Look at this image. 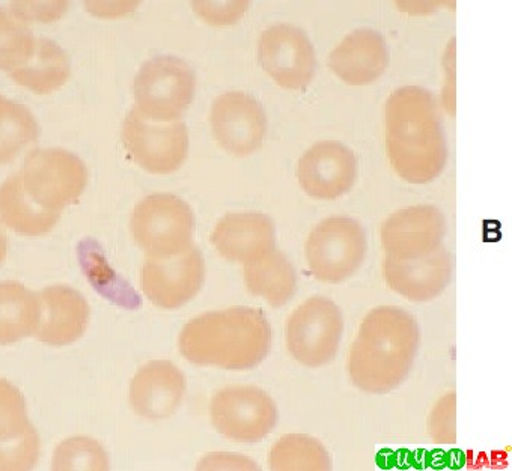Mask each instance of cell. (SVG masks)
I'll list each match as a JSON object with an SVG mask.
<instances>
[{
	"mask_svg": "<svg viewBox=\"0 0 512 471\" xmlns=\"http://www.w3.org/2000/svg\"><path fill=\"white\" fill-rule=\"evenodd\" d=\"M211 244L226 261L246 264L275 247V225L263 213H229L214 226Z\"/></svg>",
	"mask_w": 512,
	"mask_h": 471,
	"instance_id": "cell-19",
	"label": "cell"
},
{
	"mask_svg": "<svg viewBox=\"0 0 512 471\" xmlns=\"http://www.w3.org/2000/svg\"><path fill=\"white\" fill-rule=\"evenodd\" d=\"M384 122L389 162L398 177L410 184H428L442 175L448 140L430 91L404 86L392 92Z\"/></svg>",
	"mask_w": 512,
	"mask_h": 471,
	"instance_id": "cell-1",
	"label": "cell"
},
{
	"mask_svg": "<svg viewBox=\"0 0 512 471\" xmlns=\"http://www.w3.org/2000/svg\"><path fill=\"white\" fill-rule=\"evenodd\" d=\"M446 220L433 205H416L392 214L381 226V246L386 256L421 258L443 246Z\"/></svg>",
	"mask_w": 512,
	"mask_h": 471,
	"instance_id": "cell-15",
	"label": "cell"
},
{
	"mask_svg": "<svg viewBox=\"0 0 512 471\" xmlns=\"http://www.w3.org/2000/svg\"><path fill=\"white\" fill-rule=\"evenodd\" d=\"M5 258H7V238L0 231V265L5 261Z\"/></svg>",
	"mask_w": 512,
	"mask_h": 471,
	"instance_id": "cell-36",
	"label": "cell"
},
{
	"mask_svg": "<svg viewBox=\"0 0 512 471\" xmlns=\"http://www.w3.org/2000/svg\"><path fill=\"white\" fill-rule=\"evenodd\" d=\"M366 234L351 217H329L318 223L305 246L306 264L315 279L341 283L350 279L365 259Z\"/></svg>",
	"mask_w": 512,
	"mask_h": 471,
	"instance_id": "cell-8",
	"label": "cell"
},
{
	"mask_svg": "<svg viewBox=\"0 0 512 471\" xmlns=\"http://www.w3.org/2000/svg\"><path fill=\"white\" fill-rule=\"evenodd\" d=\"M342 333L341 309L323 295L303 301L285 324V342L291 357L311 369L323 368L335 359Z\"/></svg>",
	"mask_w": 512,
	"mask_h": 471,
	"instance_id": "cell-6",
	"label": "cell"
},
{
	"mask_svg": "<svg viewBox=\"0 0 512 471\" xmlns=\"http://www.w3.org/2000/svg\"><path fill=\"white\" fill-rule=\"evenodd\" d=\"M388 64V44L380 32L372 29H359L345 37L329 58L330 70L351 86L375 82Z\"/></svg>",
	"mask_w": 512,
	"mask_h": 471,
	"instance_id": "cell-20",
	"label": "cell"
},
{
	"mask_svg": "<svg viewBox=\"0 0 512 471\" xmlns=\"http://www.w3.org/2000/svg\"><path fill=\"white\" fill-rule=\"evenodd\" d=\"M261 67L290 91H299L312 82L317 70V56L302 29L276 25L266 29L258 44Z\"/></svg>",
	"mask_w": 512,
	"mask_h": 471,
	"instance_id": "cell-12",
	"label": "cell"
},
{
	"mask_svg": "<svg viewBox=\"0 0 512 471\" xmlns=\"http://www.w3.org/2000/svg\"><path fill=\"white\" fill-rule=\"evenodd\" d=\"M258 464L252 458L240 455V453L216 452L202 458L198 470H258Z\"/></svg>",
	"mask_w": 512,
	"mask_h": 471,
	"instance_id": "cell-34",
	"label": "cell"
},
{
	"mask_svg": "<svg viewBox=\"0 0 512 471\" xmlns=\"http://www.w3.org/2000/svg\"><path fill=\"white\" fill-rule=\"evenodd\" d=\"M59 217L61 213L43 210L28 198L20 174L0 186V220L17 234L41 237L55 228Z\"/></svg>",
	"mask_w": 512,
	"mask_h": 471,
	"instance_id": "cell-23",
	"label": "cell"
},
{
	"mask_svg": "<svg viewBox=\"0 0 512 471\" xmlns=\"http://www.w3.org/2000/svg\"><path fill=\"white\" fill-rule=\"evenodd\" d=\"M244 285L270 306L281 307L296 294L297 274L290 259L273 247L244 264Z\"/></svg>",
	"mask_w": 512,
	"mask_h": 471,
	"instance_id": "cell-21",
	"label": "cell"
},
{
	"mask_svg": "<svg viewBox=\"0 0 512 471\" xmlns=\"http://www.w3.org/2000/svg\"><path fill=\"white\" fill-rule=\"evenodd\" d=\"M428 435L439 444L457 441V395L446 393L431 410L427 422Z\"/></svg>",
	"mask_w": 512,
	"mask_h": 471,
	"instance_id": "cell-32",
	"label": "cell"
},
{
	"mask_svg": "<svg viewBox=\"0 0 512 471\" xmlns=\"http://www.w3.org/2000/svg\"><path fill=\"white\" fill-rule=\"evenodd\" d=\"M181 354L196 366L244 372L266 360L272 327L255 307L234 306L199 315L184 326Z\"/></svg>",
	"mask_w": 512,
	"mask_h": 471,
	"instance_id": "cell-3",
	"label": "cell"
},
{
	"mask_svg": "<svg viewBox=\"0 0 512 471\" xmlns=\"http://www.w3.org/2000/svg\"><path fill=\"white\" fill-rule=\"evenodd\" d=\"M269 467L273 471H329L332 458L317 438L287 434L270 449Z\"/></svg>",
	"mask_w": 512,
	"mask_h": 471,
	"instance_id": "cell-26",
	"label": "cell"
},
{
	"mask_svg": "<svg viewBox=\"0 0 512 471\" xmlns=\"http://www.w3.org/2000/svg\"><path fill=\"white\" fill-rule=\"evenodd\" d=\"M132 232L150 258H171L192 247L195 214L178 196L151 195L133 211Z\"/></svg>",
	"mask_w": 512,
	"mask_h": 471,
	"instance_id": "cell-7",
	"label": "cell"
},
{
	"mask_svg": "<svg viewBox=\"0 0 512 471\" xmlns=\"http://www.w3.org/2000/svg\"><path fill=\"white\" fill-rule=\"evenodd\" d=\"M186 389V377L174 363L156 360L142 366L133 378L130 404L144 419H168L183 404Z\"/></svg>",
	"mask_w": 512,
	"mask_h": 471,
	"instance_id": "cell-17",
	"label": "cell"
},
{
	"mask_svg": "<svg viewBox=\"0 0 512 471\" xmlns=\"http://www.w3.org/2000/svg\"><path fill=\"white\" fill-rule=\"evenodd\" d=\"M40 317L34 336L53 347H64L82 338L89 324V304L70 286H49L38 294Z\"/></svg>",
	"mask_w": 512,
	"mask_h": 471,
	"instance_id": "cell-18",
	"label": "cell"
},
{
	"mask_svg": "<svg viewBox=\"0 0 512 471\" xmlns=\"http://www.w3.org/2000/svg\"><path fill=\"white\" fill-rule=\"evenodd\" d=\"M192 67L175 56H156L142 65L135 80L136 112L159 124L177 121L195 98Z\"/></svg>",
	"mask_w": 512,
	"mask_h": 471,
	"instance_id": "cell-4",
	"label": "cell"
},
{
	"mask_svg": "<svg viewBox=\"0 0 512 471\" xmlns=\"http://www.w3.org/2000/svg\"><path fill=\"white\" fill-rule=\"evenodd\" d=\"M357 159L348 146L335 140L315 143L297 165V180L306 195L335 201L350 192L357 178Z\"/></svg>",
	"mask_w": 512,
	"mask_h": 471,
	"instance_id": "cell-14",
	"label": "cell"
},
{
	"mask_svg": "<svg viewBox=\"0 0 512 471\" xmlns=\"http://www.w3.org/2000/svg\"><path fill=\"white\" fill-rule=\"evenodd\" d=\"M205 280V262L196 247L171 258H150L142 268V289L162 309L174 310L189 303Z\"/></svg>",
	"mask_w": 512,
	"mask_h": 471,
	"instance_id": "cell-13",
	"label": "cell"
},
{
	"mask_svg": "<svg viewBox=\"0 0 512 471\" xmlns=\"http://www.w3.org/2000/svg\"><path fill=\"white\" fill-rule=\"evenodd\" d=\"M35 38L22 22L0 10V70L22 67L34 52Z\"/></svg>",
	"mask_w": 512,
	"mask_h": 471,
	"instance_id": "cell-29",
	"label": "cell"
},
{
	"mask_svg": "<svg viewBox=\"0 0 512 471\" xmlns=\"http://www.w3.org/2000/svg\"><path fill=\"white\" fill-rule=\"evenodd\" d=\"M10 74L14 82L35 94H52L64 86L70 77V61L58 44L47 38H38L28 61Z\"/></svg>",
	"mask_w": 512,
	"mask_h": 471,
	"instance_id": "cell-22",
	"label": "cell"
},
{
	"mask_svg": "<svg viewBox=\"0 0 512 471\" xmlns=\"http://www.w3.org/2000/svg\"><path fill=\"white\" fill-rule=\"evenodd\" d=\"M80 267L86 279L98 294L124 309H138L142 306L141 297L127 280L110 268L100 244L92 238H85L77 246Z\"/></svg>",
	"mask_w": 512,
	"mask_h": 471,
	"instance_id": "cell-25",
	"label": "cell"
},
{
	"mask_svg": "<svg viewBox=\"0 0 512 471\" xmlns=\"http://www.w3.org/2000/svg\"><path fill=\"white\" fill-rule=\"evenodd\" d=\"M421 345L418 321L395 306L372 309L360 324L348 356L354 387L369 395H386L409 378Z\"/></svg>",
	"mask_w": 512,
	"mask_h": 471,
	"instance_id": "cell-2",
	"label": "cell"
},
{
	"mask_svg": "<svg viewBox=\"0 0 512 471\" xmlns=\"http://www.w3.org/2000/svg\"><path fill=\"white\" fill-rule=\"evenodd\" d=\"M38 133L32 113L0 95V165L13 162L25 146L38 139Z\"/></svg>",
	"mask_w": 512,
	"mask_h": 471,
	"instance_id": "cell-27",
	"label": "cell"
},
{
	"mask_svg": "<svg viewBox=\"0 0 512 471\" xmlns=\"http://www.w3.org/2000/svg\"><path fill=\"white\" fill-rule=\"evenodd\" d=\"M211 130L220 148L235 157H247L263 146L267 116L260 101L244 92H225L210 113Z\"/></svg>",
	"mask_w": 512,
	"mask_h": 471,
	"instance_id": "cell-11",
	"label": "cell"
},
{
	"mask_svg": "<svg viewBox=\"0 0 512 471\" xmlns=\"http://www.w3.org/2000/svg\"><path fill=\"white\" fill-rule=\"evenodd\" d=\"M52 470H109L106 450L92 438L77 437L62 441L56 447Z\"/></svg>",
	"mask_w": 512,
	"mask_h": 471,
	"instance_id": "cell-28",
	"label": "cell"
},
{
	"mask_svg": "<svg viewBox=\"0 0 512 471\" xmlns=\"http://www.w3.org/2000/svg\"><path fill=\"white\" fill-rule=\"evenodd\" d=\"M40 317L38 294L19 282H0V345L34 336Z\"/></svg>",
	"mask_w": 512,
	"mask_h": 471,
	"instance_id": "cell-24",
	"label": "cell"
},
{
	"mask_svg": "<svg viewBox=\"0 0 512 471\" xmlns=\"http://www.w3.org/2000/svg\"><path fill=\"white\" fill-rule=\"evenodd\" d=\"M214 429L234 443L255 444L272 434L279 410L272 396L256 386H228L210 402Z\"/></svg>",
	"mask_w": 512,
	"mask_h": 471,
	"instance_id": "cell-9",
	"label": "cell"
},
{
	"mask_svg": "<svg viewBox=\"0 0 512 471\" xmlns=\"http://www.w3.org/2000/svg\"><path fill=\"white\" fill-rule=\"evenodd\" d=\"M40 458V437L31 431L17 440L0 443V471H28Z\"/></svg>",
	"mask_w": 512,
	"mask_h": 471,
	"instance_id": "cell-31",
	"label": "cell"
},
{
	"mask_svg": "<svg viewBox=\"0 0 512 471\" xmlns=\"http://www.w3.org/2000/svg\"><path fill=\"white\" fill-rule=\"evenodd\" d=\"M122 142L128 154L150 174L178 171L189 154V133L183 122L159 124L142 118L135 109L122 125Z\"/></svg>",
	"mask_w": 512,
	"mask_h": 471,
	"instance_id": "cell-10",
	"label": "cell"
},
{
	"mask_svg": "<svg viewBox=\"0 0 512 471\" xmlns=\"http://www.w3.org/2000/svg\"><path fill=\"white\" fill-rule=\"evenodd\" d=\"M452 256L445 246L421 258L397 259L386 256L383 276L389 288L409 301H430L439 297L452 277Z\"/></svg>",
	"mask_w": 512,
	"mask_h": 471,
	"instance_id": "cell-16",
	"label": "cell"
},
{
	"mask_svg": "<svg viewBox=\"0 0 512 471\" xmlns=\"http://www.w3.org/2000/svg\"><path fill=\"white\" fill-rule=\"evenodd\" d=\"M23 190L38 207L53 213L77 204L88 184L85 163L65 149H35L19 172Z\"/></svg>",
	"mask_w": 512,
	"mask_h": 471,
	"instance_id": "cell-5",
	"label": "cell"
},
{
	"mask_svg": "<svg viewBox=\"0 0 512 471\" xmlns=\"http://www.w3.org/2000/svg\"><path fill=\"white\" fill-rule=\"evenodd\" d=\"M34 429L20 390L8 381L0 380V443L17 440Z\"/></svg>",
	"mask_w": 512,
	"mask_h": 471,
	"instance_id": "cell-30",
	"label": "cell"
},
{
	"mask_svg": "<svg viewBox=\"0 0 512 471\" xmlns=\"http://www.w3.org/2000/svg\"><path fill=\"white\" fill-rule=\"evenodd\" d=\"M13 11L16 16L22 17L23 20L35 19L38 22H52V20L61 17V14L67 10V4L65 2H58V4H52L46 10H40V8H32L29 4H14ZM38 7L44 8L46 4H38Z\"/></svg>",
	"mask_w": 512,
	"mask_h": 471,
	"instance_id": "cell-35",
	"label": "cell"
},
{
	"mask_svg": "<svg viewBox=\"0 0 512 471\" xmlns=\"http://www.w3.org/2000/svg\"><path fill=\"white\" fill-rule=\"evenodd\" d=\"M246 0H229V2H193L195 13L205 22L214 26L234 25L249 8Z\"/></svg>",
	"mask_w": 512,
	"mask_h": 471,
	"instance_id": "cell-33",
	"label": "cell"
}]
</instances>
